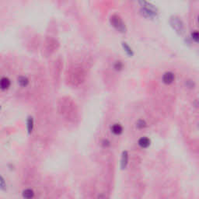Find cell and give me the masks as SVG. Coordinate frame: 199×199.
I'll return each instance as SVG.
<instances>
[{
  "instance_id": "obj_1",
  "label": "cell",
  "mask_w": 199,
  "mask_h": 199,
  "mask_svg": "<svg viewBox=\"0 0 199 199\" xmlns=\"http://www.w3.org/2000/svg\"><path fill=\"white\" fill-rule=\"evenodd\" d=\"M139 3L142 5L141 9V13L142 16L147 18H153L156 16L157 10L155 6L147 2H140Z\"/></svg>"
},
{
  "instance_id": "obj_14",
  "label": "cell",
  "mask_w": 199,
  "mask_h": 199,
  "mask_svg": "<svg viewBox=\"0 0 199 199\" xmlns=\"http://www.w3.org/2000/svg\"><path fill=\"white\" fill-rule=\"evenodd\" d=\"M191 38H192V40L194 41L199 43V31H194L191 34Z\"/></svg>"
},
{
  "instance_id": "obj_11",
  "label": "cell",
  "mask_w": 199,
  "mask_h": 199,
  "mask_svg": "<svg viewBox=\"0 0 199 199\" xmlns=\"http://www.w3.org/2000/svg\"><path fill=\"white\" fill-rule=\"evenodd\" d=\"M122 47H123V49L124 50V51H125V52L130 56V57H132V56L133 55L134 52L133 51H132V48H131V47L126 43V42H122Z\"/></svg>"
},
{
  "instance_id": "obj_5",
  "label": "cell",
  "mask_w": 199,
  "mask_h": 199,
  "mask_svg": "<svg viewBox=\"0 0 199 199\" xmlns=\"http://www.w3.org/2000/svg\"><path fill=\"white\" fill-rule=\"evenodd\" d=\"M138 143L140 147L142 148V149H146V148H148L150 146L151 141L147 137H142V138H141L138 140Z\"/></svg>"
},
{
  "instance_id": "obj_13",
  "label": "cell",
  "mask_w": 199,
  "mask_h": 199,
  "mask_svg": "<svg viewBox=\"0 0 199 199\" xmlns=\"http://www.w3.org/2000/svg\"><path fill=\"white\" fill-rule=\"evenodd\" d=\"M136 127L139 129H142L146 127V122L144 120H138L136 123Z\"/></svg>"
},
{
  "instance_id": "obj_3",
  "label": "cell",
  "mask_w": 199,
  "mask_h": 199,
  "mask_svg": "<svg viewBox=\"0 0 199 199\" xmlns=\"http://www.w3.org/2000/svg\"><path fill=\"white\" fill-rule=\"evenodd\" d=\"M169 23H170L171 26L174 28V30L177 33V34H183V23L180 18H178V17L177 16L171 17L170 20H169Z\"/></svg>"
},
{
  "instance_id": "obj_18",
  "label": "cell",
  "mask_w": 199,
  "mask_h": 199,
  "mask_svg": "<svg viewBox=\"0 0 199 199\" xmlns=\"http://www.w3.org/2000/svg\"><path fill=\"white\" fill-rule=\"evenodd\" d=\"M197 20H198V23H199V16H198V18H197Z\"/></svg>"
},
{
  "instance_id": "obj_12",
  "label": "cell",
  "mask_w": 199,
  "mask_h": 199,
  "mask_svg": "<svg viewBox=\"0 0 199 199\" xmlns=\"http://www.w3.org/2000/svg\"><path fill=\"white\" fill-rule=\"evenodd\" d=\"M26 124H27V131L28 133H31L33 131V127H34V119H33L32 117H29L27 118V121H26Z\"/></svg>"
},
{
  "instance_id": "obj_7",
  "label": "cell",
  "mask_w": 199,
  "mask_h": 199,
  "mask_svg": "<svg viewBox=\"0 0 199 199\" xmlns=\"http://www.w3.org/2000/svg\"><path fill=\"white\" fill-rule=\"evenodd\" d=\"M11 82L9 80V78L3 77L2 78L1 82H0V86H1L2 90H7L9 86H10Z\"/></svg>"
},
{
  "instance_id": "obj_4",
  "label": "cell",
  "mask_w": 199,
  "mask_h": 199,
  "mask_svg": "<svg viewBox=\"0 0 199 199\" xmlns=\"http://www.w3.org/2000/svg\"><path fill=\"white\" fill-rule=\"evenodd\" d=\"M174 79H175V75L174 74L171 72H166L163 74V82H164L165 84H171L174 82Z\"/></svg>"
},
{
  "instance_id": "obj_2",
  "label": "cell",
  "mask_w": 199,
  "mask_h": 199,
  "mask_svg": "<svg viewBox=\"0 0 199 199\" xmlns=\"http://www.w3.org/2000/svg\"><path fill=\"white\" fill-rule=\"evenodd\" d=\"M110 23H111L112 26L121 33H125L126 32V26L124 24V21L122 20V19L118 15H112L110 16Z\"/></svg>"
},
{
  "instance_id": "obj_15",
  "label": "cell",
  "mask_w": 199,
  "mask_h": 199,
  "mask_svg": "<svg viewBox=\"0 0 199 199\" xmlns=\"http://www.w3.org/2000/svg\"><path fill=\"white\" fill-rule=\"evenodd\" d=\"M113 67H114V68L116 70L120 71V70L122 69L123 63L121 62V61H117V62L114 63V65H113Z\"/></svg>"
},
{
  "instance_id": "obj_10",
  "label": "cell",
  "mask_w": 199,
  "mask_h": 199,
  "mask_svg": "<svg viewBox=\"0 0 199 199\" xmlns=\"http://www.w3.org/2000/svg\"><path fill=\"white\" fill-rule=\"evenodd\" d=\"M34 196V192L31 189H26L23 191V197L25 199H32Z\"/></svg>"
},
{
  "instance_id": "obj_16",
  "label": "cell",
  "mask_w": 199,
  "mask_h": 199,
  "mask_svg": "<svg viewBox=\"0 0 199 199\" xmlns=\"http://www.w3.org/2000/svg\"><path fill=\"white\" fill-rule=\"evenodd\" d=\"M0 186H1L2 189H4L5 187H6V184H5V180L3 179L2 177H1V180H0Z\"/></svg>"
},
{
  "instance_id": "obj_17",
  "label": "cell",
  "mask_w": 199,
  "mask_h": 199,
  "mask_svg": "<svg viewBox=\"0 0 199 199\" xmlns=\"http://www.w3.org/2000/svg\"><path fill=\"white\" fill-rule=\"evenodd\" d=\"M103 144H104V146H107V145H108V146H109V145H110V142H109V141H107V140H104V143H103Z\"/></svg>"
},
{
  "instance_id": "obj_8",
  "label": "cell",
  "mask_w": 199,
  "mask_h": 199,
  "mask_svg": "<svg viewBox=\"0 0 199 199\" xmlns=\"http://www.w3.org/2000/svg\"><path fill=\"white\" fill-rule=\"evenodd\" d=\"M111 132H113L114 135H119L122 133L123 127L120 124H114L112 125L111 127Z\"/></svg>"
},
{
  "instance_id": "obj_9",
  "label": "cell",
  "mask_w": 199,
  "mask_h": 199,
  "mask_svg": "<svg viewBox=\"0 0 199 199\" xmlns=\"http://www.w3.org/2000/svg\"><path fill=\"white\" fill-rule=\"evenodd\" d=\"M17 80H18L19 85L22 87L26 86L28 85V83H29V79H28L26 76H19Z\"/></svg>"
},
{
  "instance_id": "obj_6",
  "label": "cell",
  "mask_w": 199,
  "mask_h": 199,
  "mask_svg": "<svg viewBox=\"0 0 199 199\" xmlns=\"http://www.w3.org/2000/svg\"><path fill=\"white\" fill-rule=\"evenodd\" d=\"M127 163H128V153L127 151H124L122 152V155H121V166L122 169H125L127 166Z\"/></svg>"
}]
</instances>
